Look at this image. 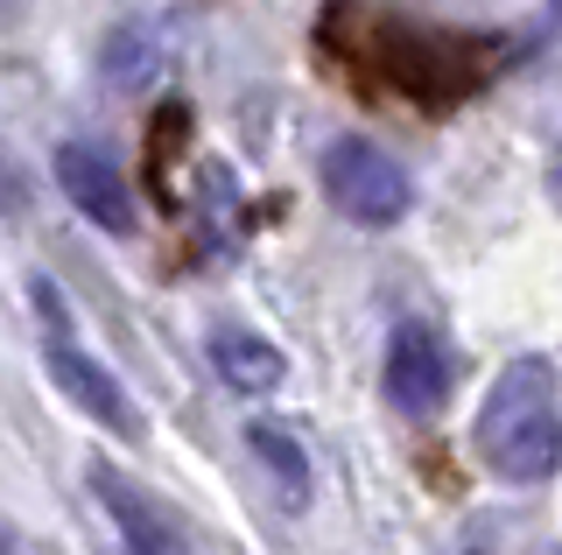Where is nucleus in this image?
Here are the masks:
<instances>
[{"instance_id":"2","label":"nucleus","mask_w":562,"mask_h":555,"mask_svg":"<svg viewBox=\"0 0 562 555\" xmlns=\"http://www.w3.org/2000/svg\"><path fill=\"white\" fill-rule=\"evenodd\" d=\"M324 190H330V204H338L345 218H359V225H394L401 212H408V169H401L386 148L359 141V134L330 141Z\"/></svg>"},{"instance_id":"10","label":"nucleus","mask_w":562,"mask_h":555,"mask_svg":"<svg viewBox=\"0 0 562 555\" xmlns=\"http://www.w3.org/2000/svg\"><path fill=\"white\" fill-rule=\"evenodd\" d=\"M555 183H562V155H555Z\"/></svg>"},{"instance_id":"8","label":"nucleus","mask_w":562,"mask_h":555,"mask_svg":"<svg viewBox=\"0 0 562 555\" xmlns=\"http://www.w3.org/2000/svg\"><path fill=\"white\" fill-rule=\"evenodd\" d=\"M246 443H254V457L274 472V485H281L289 499L310 492V457H303V443H295L281 422H254V429H246Z\"/></svg>"},{"instance_id":"4","label":"nucleus","mask_w":562,"mask_h":555,"mask_svg":"<svg viewBox=\"0 0 562 555\" xmlns=\"http://www.w3.org/2000/svg\"><path fill=\"white\" fill-rule=\"evenodd\" d=\"M92 492H99V507L113 513V528H120V542H127V555H198L183 542V528L155 507L148 492H140L134 478H120L113 464H92Z\"/></svg>"},{"instance_id":"9","label":"nucleus","mask_w":562,"mask_h":555,"mask_svg":"<svg viewBox=\"0 0 562 555\" xmlns=\"http://www.w3.org/2000/svg\"><path fill=\"white\" fill-rule=\"evenodd\" d=\"M0 555H14V534L8 528H0Z\"/></svg>"},{"instance_id":"6","label":"nucleus","mask_w":562,"mask_h":555,"mask_svg":"<svg viewBox=\"0 0 562 555\" xmlns=\"http://www.w3.org/2000/svg\"><path fill=\"white\" fill-rule=\"evenodd\" d=\"M57 183L64 197L78 204L92 225H105V233H134V197H127V177H120L113 162H105L99 148H78L64 141L57 148Z\"/></svg>"},{"instance_id":"7","label":"nucleus","mask_w":562,"mask_h":555,"mask_svg":"<svg viewBox=\"0 0 562 555\" xmlns=\"http://www.w3.org/2000/svg\"><path fill=\"white\" fill-rule=\"evenodd\" d=\"M211 366H218L225 387L268 394L274 380H281V352H274L268 338H254V331H218V338H211Z\"/></svg>"},{"instance_id":"5","label":"nucleus","mask_w":562,"mask_h":555,"mask_svg":"<svg viewBox=\"0 0 562 555\" xmlns=\"http://www.w3.org/2000/svg\"><path fill=\"white\" fill-rule=\"evenodd\" d=\"M386 401L408 415H436L450 401V352L436 344V331H422V324L394 331V344H386Z\"/></svg>"},{"instance_id":"1","label":"nucleus","mask_w":562,"mask_h":555,"mask_svg":"<svg viewBox=\"0 0 562 555\" xmlns=\"http://www.w3.org/2000/svg\"><path fill=\"white\" fill-rule=\"evenodd\" d=\"M479 450L499 478L514 485H541L555 478L562 464V401H555V373L541 359H520V366L499 373V387L485 394L479 415Z\"/></svg>"},{"instance_id":"3","label":"nucleus","mask_w":562,"mask_h":555,"mask_svg":"<svg viewBox=\"0 0 562 555\" xmlns=\"http://www.w3.org/2000/svg\"><path fill=\"white\" fill-rule=\"evenodd\" d=\"M43 366H49V380L78 401L92 422H105L113 437H140V415H134V401H127V387H120L113 373L99 366L92 352H85L78 338H64V331H49V344H43Z\"/></svg>"}]
</instances>
